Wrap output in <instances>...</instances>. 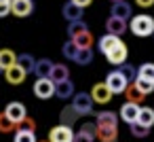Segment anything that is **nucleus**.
Here are the masks:
<instances>
[{"label": "nucleus", "mask_w": 154, "mask_h": 142, "mask_svg": "<svg viewBox=\"0 0 154 142\" xmlns=\"http://www.w3.org/2000/svg\"><path fill=\"white\" fill-rule=\"evenodd\" d=\"M112 15L114 17H120V19H131V5L127 2V0H116V2L112 5Z\"/></svg>", "instance_id": "obj_17"}, {"label": "nucleus", "mask_w": 154, "mask_h": 142, "mask_svg": "<svg viewBox=\"0 0 154 142\" xmlns=\"http://www.w3.org/2000/svg\"><path fill=\"white\" fill-rule=\"evenodd\" d=\"M5 115H7V117L17 125L21 119H26V117H28V110H26V106H23L21 102H11V104L5 108Z\"/></svg>", "instance_id": "obj_10"}, {"label": "nucleus", "mask_w": 154, "mask_h": 142, "mask_svg": "<svg viewBox=\"0 0 154 142\" xmlns=\"http://www.w3.org/2000/svg\"><path fill=\"white\" fill-rule=\"evenodd\" d=\"M61 13H63V17H66L68 21L82 19V9H80L78 5H74V2H66V5H63V9H61Z\"/></svg>", "instance_id": "obj_19"}, {"label": "nucleus", "mask_w": 154, "mask_h": 142, "mask_svg": "<svg viewBox=\"0 0 154 142\" xmlns=\"http://www.w3.org/2000/svg\"><path fill=\"white\" fill-rule=\"evenodd\" d=\"M137 123H141V125H146V127H152V125H154V108H150V106H139Z\"/></svg>", "instance_id": "obj_23"}, {"label": "nucleus", "mask_w": 154, "mask_h": 142, "mask_svg": "<svg viewBox=\"0 0 154 142\" xmlns=\"http://www.w3.org/2000/svg\"><path fill=\"white\" fill-rule=\"evenodd\" d=\"M137 76H143V79H148V81H154V64H141L139 66V70H137Z\"/></svg>", "instance_id": "obj_34"}, {"label": "nucleus", "mask_w": 154, "mask_h": 142, "mask_svg": "<svg viewBox=\"0 0 154 142\" xmlns=\"http://www.w3.org/2000/svg\"><path fill=\"white\" fill-rule=\"evenodd\" d=\"M61 53H63V57H68V60H72V62H74V57H76V53H78V45H76L74 40H68V43L63 45V49H61Z\"/></svg>", "instance_id": "obj_32"}, {"label": "nucleus", "mask_w": 154, "mask_h": 142, "mask_svg": "<svg viewBox=\"0 0 154 142\" xmlns=\"http://www.w3.org/2000/svg\"><path fill=\"white\" fill-rule=\"evenodd\" d=\"M7 15H11V2L0 0V17H7Z\"/></svg>", "instance_id": "obj_36"}, {"label": "nucleus", "mask_w": 154, "mask_h": 142, "mask_svg": "<svg viewBox=\"0 0 154 142\" xmlns=\"http://www.w3.org/2000/svg\"><path fill=\"white\" fill-rule=\"evenodd\" d=\"M70 2H74V5H78L80 9H85V7H89L93 0H70Z\"/></svg>", "instance_id": "obj_38"}, {"label": "nucleus", "mask_w": 154, "mask_h": 142, "mask_svg": "<svg viewBox=\"0 0 154 142\" xmlns=\"http://www.w3.org/2000/svg\"><path fill=\"white\" fill-rule=\"evenodd\" d=\"M137 115H139V104H135V102H125L122 106H120V119L125 121V123H135L137 121Z\"/></svg>", "instance_id": "obj_13"}, {"label": "nucleus", "mask_w": 154, "mask_h": 142, "mask_svg": "<svg viewBox=\"0 0 154 142\" xmlns=\"http://www.w3.org/2000/svg\"><path fill=\"white\" fill-rule=\"evenodd\" d=\"M112 2H116V0H112Z\"/></svg>", "instance_id": "obj_41"}, {"label": "nucleus", "mask_w": 154, "mask_h": 142, "mask_svg": "<svg viewBox=\"0 0 154 142\" xmlns=\"http://www.w3.org/2000/svg\"><path fill=\"white\" fill-rule=\"evenodd\" d=\"M135 5L141 7V9H150V7L154 5V0H135Z\"/></svg>", "instance_id": "obj_37"}, {"label": "nucleus", "mask_w": 154, "mask_h": 142, "mask_svg": "<svg viewBox=\"0 0 154 142\" xmlns=\"http://www.w3.org/2000/svg\"><path fill=\"white\" fill-rule=\"evenodd\" d=\"M72 106L76 108V112H78L80 117H87V115H93V106H95V102H93L91 93H87V91H78V93H74V98H72Z\"/></svg>", "instance_id": "obj_2"}, {"label": "nucleus", "mask_w": 154, "mask_h": 142, "mask_svg": "<svg viewBox=\"0 0 154 142\" xmlns=\"http://www.w3.org/2000/svg\"><path fill=\"white\" fill-rule=\"evenodd\" d=\"M74 62L80 64V66L91 64V62H93V49H91V47H78V53H76Z\"/></svg>", "instance_id": "obj_25"}, {"label": "nucleus", "mask_w": 154, "mask_h": 142, "mask_svg": "<svg viewBox=\"0 0 154 142\" xmlns=\"http://www.w3.org/2000/svg\"><path fill=\"white\" fill-rule=\"evenodd\" d=\"M133 83H135V87H137L141 93H146V95L154 91V81H148V79H143V76H137Z\"/></svg>", "instance_id": "obj_28"}, {"label": "nucleus", "mask_w": 154, "mask_h": 142, "mask_svg": "<svg viewBox=\"0 0 154 142\" xmlns=\"http://www.w3.org/2000/svg\"><path fill=\"white\" fill-rule=\"evenodd\" d=\"M125 98H127V102L141 104V102H143V98H146V93H141V91L135 87V83H129V85H127V89H125Z\"/></svg>", "instance_id": "obj_24"}, {"label": "nucleus", "mask_w": 154, "mask_h": 142, "mask_svg": "<svg viewBox=\"0 0 154 142\" xmlns=\"http://www.w3.org/2000/svg\"><path fill=\"white\" fill-rule=\"evenodd\" d=\"M70 40H74L78 47H93V34H91V30H80V32L72 34Z\"/></svg>", "instance_id": "obj_21"}, {"label": "nucleus", "mask_w": 154, "mask_h": 142, "mask_svg": "<svg viewBox=\"0 0 154 142\" xmlns=\"http://www.w3.org/2000/svg\"><path fill=\"white\" fill-rule=\"evenodd\" d=\"M17 64L30 74V72H34V64H36V60H34L30 53H21V55H17Z\"/></svg>", "instance_id": "obj_27"}, {"label": "nucleus", "mask_w": 154, "mask_h": 142, "mask_svg": "<svg viewBox=\"0 0 154 142\" xmlns=\"http://www.w3.org/2000/svg\"><path fill=\"white\" fill-rule=\"evenodd\" d=\"M112 95H114V93L108 89L106 83H97V85H93V89H91V98H93L95 104H108V102L112 100Z\"/></svg>", "instance_id": "obj_8"}, {"label": "nucleus", "mask_w": 154, "mask_h": 142, "mask_svg": "<svg viewBox=\"0 0 154 142\" xmlns=\"http://www.w3.org/2000/svg\"><path fill=\"white\" fill-rule=\"evenodd\" d=\"M34 95L40 98V100H49L55 95V83L49 79V76H40L36 83H34Z\"/></svg>", "instance_id": "obj_4"}, {"label": "nucleus", "mask_w": 154, "mask_h": 142, "mask_svg": "<svg viewBox=\"0 0 154 142\" xmlns=\"http://www.w3.org/2000/svg\"><path fill=\"white\" fill-rule=\"evenodd\" d=\"M15 123L5 115V112H0V134H11V131H15Z\"/></svg>", "instance_id": "obj_31"}, {"label": "nucleus", "mask_w": 154, "mask_h": 142, "mask_svg": "<svg viewBox=\"0 0 154 142\" xmlns=\"http://www.w3.org/2000/svg\"><path fill=\"white\" fill-rule=\"evenodd\" d=\"M49 79H51L53 83L66 81V79H70V68H68L66 64H53V70H51Z\"/></svg>", "instance_id": "obj_20"}, {"label": "nucleus", "mask_w": 154, "mask_h": 142, "mask_svg": "<svg viewBox=\"0 0 154 142\" xmlns=\"http://www.w3.org/2000/svg\"><path fill=\"white\" fill-rule=\"evenodd\" d=\"M72 140H74V129L70 125L59 123V125L51 127V131H49V142H72Z\"/></svg>", "instance_id": "obj_5"}, {"label": "nucleus", "mask_w": 154, "mask_h": 142, "mask_svg": "<svg viewBox=\"0 0 154 142\" xmlns=\"http://www.w3.org/2000/svg\"><path fill=\"white\" fill-rule=\"evenodd\" d=\"M34 11L32 0H11V13L15 17H28Z\"/></svg>", "instance_id": "obj_11"}, {"label": "nucleus", "mask_w": 154, "mask_h": 142, "mask_svg": "<svg viewBox=\"0 0 154 142\" xmlns=\"http://www.w3.org/2000/svg\"><path fill=\"white\" fill-rule=\"evenodd\" d=\"M120 43H122V40H120V36H116V34H110V32H108V34H103V36L99 38V43H97V45H99V51L106 55L108 51H112V49H114L116 45H120Z\"/></svg>", "instance_id": "obj_15"}, {"label": "nucleus", "mask_w": 154, "mask_h": 142, "mask_svg": "<svg viewBox=\"0 0 154 142\" xmlns=\"http://www.w3.org/2000/svg\"><path fill=\"white\" fill-rule=\"evenodd\" d=\"M118 70H120V74H122L129 83H133V81L137 79V68H135V66H131V64H120V66H118Z\"/></svg>", "instance_id": "obj_29"}, {"label": "nucleus", "mask_w": 154, "mask_h": 142, "mask_svg": "<svg viewBox=\"0 0 154 142\" xmlns=\"http://www.w3.org/2000/svg\"><path fill=\"white\" fill-rule=\"evenodd\" d=\"M103 83L108 85V89H110L114 95L125 93V89H127V85H129V81L120 74V70H112V72L106 76V81H103Z\"/></svg>", "instance_id": "obj_3"}, {"label": "nucleus", "mask_w": 154, "mask_h": 142, "mask_svg": "<svg viewBox=\"0 0 154 142\" xmlns=\"http://www.w3.org/2000/svg\"><path fill=\"white\" fill-rule=\"evenodd\" d=\"M74 93H76V89H74V83L70 79L55 83V95L59 100H70V98H74Z\"/></svg>", "instance_id": "obj_14"}, {"label": "nucleus", "mask_w": 154, "mask_h": 142, "mask_svg": "<svg viewBox=\"0 0 154 142\" xmlns=\"http://www.w3.org/2000/svg\"><path fill=\"white\" fill-rule=\"evenodd\" d=\"M13 142H36V134L34 131H15V138Z\"/></svg>", "instance_id": "obj_35"}, {"label": "nucleus", "mask_w": 154, "mask_h": 142, "mask_svg": "<svg viewBox=\"0 0 154 142\" xmlns=\"http://www.w3.org/2000/svg\"><path fill=\"white\" fill-rule=\"evenodd\" d=\"M5 2H11V0H5Z\"/></svg>", "instance_id": "obj_40"}, {"label": "nucleus", "mask_w": 154, "mask_h": 142, "mask_svg": "<svg viewBox=\"0 0 154 142\" xmlns=\"http://www.w3.org/2000/svg\"><path fill=\"white\" fill-rule=\"evenodd\" d=\"M36 131V121L32 119V117H26V119H21L19 123H17V127H15V131Z\"/></svg>", "instance_id": "obj_33"}, {"label": "nucleus", "mask_w": 154, "mask_h": 142, "mask_svg": "<svg viewBox=\"0 0 154 142\" xmlns=\"http://www.w3.org/2000/svg\"><path fill=\"white\" fill-rule=\"evenodd\" d=\"M95 125H103V127H118V115L112 110H103L95 117Z\"/></svg>", "instance_id": "obj_16"}, {"label": "nucleus", "mask_w": 154, "mask_h": 142, "mask_svg": "<svg viewBox=\"0 0 154 142\" xmlns=\"http://www.w3.org/2000/svg\"><path fill=\"white\" fill-rule=\"evenodd\" d=\"M59 119H61V123L63 125H70V127H74V123L80 119V115L76 112V108L70 104V106H63L61 108V115H59Z\"/></svg>", "instance_id": "obj_18"}, {"label": "nucleus", "mask_w": 154, "mask_h": 142, "mask_svg": "<svg viewBox=\"0 0 154 142\" xmlns=\"http://www.w3.org/2000/svg\"><path fill=\"white\" fill-rule=\"evenodd\" d=\"M106 30H108L110 34L122 36V34L129 30V24H127V19H120V17H114V15H110V19L106 21Z\"/></svg>", "instance_id": "obj_12"}, {"label": "nucleus", "mask_w": 154, "mask_h": 142, "mask_svg": "<svg viewBox=\"0 0 154 142\" xmlns=\"http://www.w3.org/2000/svg\"><path fill=\"white\" fill-rule=\"evenodd\" d=\"M95 131H97L95 121H93V123L87 121V123L80 125L78 131H74V140H72V142H95Z\"/></svg>", "instance_id": "obj_6"}, {"label": "nucleus", "mask_w": 154, "mask_h": 142, "mask_svg": "<svg viewBox=\"0 0 154 142\" xmlns=\"http://www.w3.org/2000/svg\"><path fill=\"white\" fill-rule=\"evenodd\" d=\"M13 64H17V55H15V51H11V49H2V51H0V68L7 70V68L13 66Z\"/></svg>", "instance_id": "obj_26"}, {"label": "nucleus", "mask_w": 154, "mask_h": 142, "mask_svg": "<svg viewBox=\"0 0 154 142\" xmlns=\"http://www.w3.org/2000/svg\"><path fill=\"white\" fill-rule=\"evenodd\" d=\"M53 64H55V62H51V60H47V57L36 60V64H34V74H36L38 79H40V76H49L51 70H53Z\"/></svg>", "instance_id": "obj_22"}, {"label": "nucleus", "mask_w": 154, "mask_h": 142, "mask_svg": "<svg viewBox=\"0 0 154 142\" xmlns=\"http://www.w3.org/2000/svg\"><path fill=\"white\" fill-rule=\"evenodd\" d=\"M127 55H129V49H127L125 43H120V45H116L112 51L106 53V60H108V64H112V66H120V64L127 62Z\"/></svg>", "instance_id": "obj_7"}, {"label": "nucleus", "mask_w": 154, "mask_h": 142, "mask_svg": "<svg viewBox=\"0 0 154 142\" xmlns=\"http://www.w3.org/2000/svg\"><path fill=\"white\" fill-rule=\"evenodd\" d=\"M26 76H28V72H26L19 64H13V66H9V68L5 70V79H7L11 85H21V83L26 81Z\"/></svg>", "instance_id": "obj_9"}, {"label": "nucleus", "mask_w": 154, "mask_h": 142, "mask_svg": "<svg viewBox=\"0 0 154 142\" xmlns=\"http://www.w3.org/2000/svg\"><path fill=\"white\" fill-rule=\"evenodd\" d=\"M129 129H131V134L135 136V138H148L150 136V127H146V125H141V123H131L129 125Z\"/></svg>", "instance_id": "obj_30"}, {"label": "nucleus", "mask_w": 154, "mask_h": 142, "mask_svg": "<svg viewBox=\"0 0 154 142\" xmlns=\"http://www.w3.org/2000/svg\"><path fill=\"white\" fill-rule=\"evenodd\" d=\"M2 72H5V70H2V68H0V74H2Z\"/></svg>", "instance_id": "obj_39"}, {"label": "nucleus", "mask_w": 154, "mask_h": 142, "mask_svg": "<svg viewBox=\"0 0 154 142\" xmlns=\"http://www.w3.org/2000/svg\"><path fill=\"white\" fill-rule=\"evenodd\" d=\"M129 30L139 38L152 36L154 34V19L150 15H133L129 19Z\"/></svg>", "instance_id": "obj_1"}]
</instances>
